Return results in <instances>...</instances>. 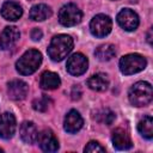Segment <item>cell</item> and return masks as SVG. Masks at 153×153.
I'll return each mask as SVG.
<instances>
[{"instance_id":"1","label":"cell","mask_w":153,"mask_h":153,"mask_svg":"<svg viewBox=\"0 0 153 153\" xmlns=\"http://www.w3.org/2000/svg\"><path fill=\"white\" fill-rule=\"evenodd\" d=\"M73 44V38L69 35H57L53 37L48 47V55L53 61H62L72 51Z\"/></svg>"},{"instance_id":"2","label":"cell","mask_w":153,"mask_h":153,"mask_svg":"<svg viewBox=\"0 0 153 153\" xmlns=\"http://www.w3.org/2000/svg\"><path fill=\"white\" fill-rule=\"evenodd\" d=\"M128 98L131 105L140 108L146 106L152 102L153 98V91L152 86L147 81H137L135 82L128 92Z\"/></svg>"},{"instance_id":"3","label":"cell","mask_w":153,"mask_h":153,"mask_svg":"<svg viewBox=\"0 0 153 153\" xmlns=\"http://www.w3.org/2000/svg\"><path fill=\"white\" fill-rule=\"evenodd\" d=\"M41 63H42V54L36 49H29L17 61L16 69L22 75H30L38 69Z\"/></svg>"},{"instance_id":"4","label":"cell","mask_w":153,"mask_h":153,"mask_svg":"<svg viewBox=\"0 0 153 153\" xmlns=\"http://www.w3.org/2000/svg\"><path fill=\"white\" fill-rule=\"evenodd\" d=\"M146 65H147V61L142 55L136 53L127 54L122 56L120 60V71L124 75H130V74H135L143 71L146 68Z\"/></svg>"},{"instance_id":"5","label":"cell","mask_w":153,"mask_h":153,"mask_svg":"<svg viewBox=\"0 0 153 153\" xmlns=\"http://www.w3.org/2000/svg\"><path fill=\"white\" fill-rule=\"evenodd\" d=\"M82 12L74 4H66L59 11V22L63 26H74L81 22Z\"/></svg>"},{"instance_id":"6","label":"cell","mask_w":153,"mask_h":153,"mask_svg":"<svg viewBox=\"0 0 153 153\" xmlns=\"http://www.w3.org/2000/svg\"><path fill=\"white\" fill-rule=\"evenodd\" d=\"M112 27V22L109 16L105 14H97L92 18L90 23V30L91 33L98 38L105 37L110 33Z\"/></svg>"},{"instance_id":"7","label":"cell","mask_w":153,"mask_h":153,"mask_svg":"<svg viewBox=\"0 0 153 153\" xmlns=\"http://www.w3.org/2000/svg\"><path fill=\"white\" fill-rule=\"evenodd\" d=\"M87 67H88V60L81 53H75V54L71 55L68 57L67 65H66L67 72L74 76L84 74L87 71Z\"/></svg>"},{"instance_id":"8","label":"cell","mask_w":153,"mask_h":153,"mask_svg":"<svg viewBox=\"0 0 153 153\" xmlns=\"http://www.w3.org/2000/svg\"><path fill=\"white\" fill-rule=\"evenodd\" d=\"M118 25L126 31H134L139 26V16L130 8H123L117 14Z\"/></svg>"},{"instance_id":"9","label":"cell","mask_w":153,"mask_h":153,"mask_svg":"<svg viewBox=\"0 0 153 153\" xmlns=\"http://www.w3.org/2000/svg\"><path fill=\"white\" fill-rule=\"evenodd\" d=\"M36 142L44 152H56L59 149V141L50 129H44L38 133Z\"/></svg>"},{"instance_id":"10","label":"cell","mask_w":153,"mask_h":153,"mask_svg":"<svg viewBox=\"0 0 153 153\" xmlns=\"http://www.w3.org/2000/svg\"><path fill=\"white\" fill-rule=\"evenodd\" d=\"M17 128V121L13 114L11 112H4L0 116V137L8 140L11 139Z\"/></svg>"},{"instance_id":"11","label":"cell","mask_w":153,"mask_h":153,"mask_svg":"<svg viewBox=\"0 0 153 153\" xmlns=\"http://www.w3.org/2000/svg\"><path fill=\"white\" fill-rule=\"evenodd\" d=\"M20 37V32L16 26H6L0 33V48L2 50L11 49Z\"/></svg>"},{"instance_id":"12","label":"cell","mask_w":153,"mask_h":153,"mask_svg":"<svg viewBox=\"0 0 153 153\" xmlns=\"http://www.w3.org/2000/svg\"><path fill=\"white\" fill-rule=\"evenodd\" d=\"M29 92V86L25 81L19 80V79H14L11 80L7 85V93L8 97L13 100H22L26 97Z\"/></svg>"},{"instance_id":"13","label":"cell","mask_w":153,"mask_h":153,"mask_svg":"<svg viewBox=\"0 0 153 153\" xmlns=\"http://www.w3.org/2000/svg\"><path fill=\"white\" fill-rule=\"evenodd\" d=\"M111 140H112L114 147L118 151H127L133 147V141L129 134L122 128H117L112 131Z\"/></svg>"},{"instance_id":"14","label":"cell","mask_w":153,"mask_h":153,"mask_svg":"<svg viewBox=\"0 0 153 153\" xmlns=\"http://www.w3.org/2000/svg\"><path fill=\"white\" fill-rule=\"evenodd\" d=\"M82 124H84V120L76 110H69L67 112V115L65 116L63 128L67 133L74 134L76 131H79L81 129Z\"/></svg>"},{"instance_id":"15","label":"cell","mask_w":153,"mask_h":153,"mask_svg":"<svg viewBox=\"0 0 153 153\" xmlns=\"http://www.w3.org/2000/svg\"><path fill=\"white\" fill-rule=\"evenodd\" d=\"M1 16L8 22L18 20L23 16V8L16 1H6L1 7Z\"/></svg>"},{"instance_id":"16","label":"cell","mask_w":153,"mask_h":153,"mask_svg":"<svg viewBox=\"0 0 153 153\" xmlns=\"http://www.w3.org/2000/svg\"><path fill=\"white\" fill-rule=\"evenodd\" d=\"M19 135L20 139L25 142V143H33L37 140L38 136V130L37 127L35 126L33 122L31 121H25L20 124L19 128Z\"/></svg>"},{"instance_id":"17","label":"cell","mask_w":153,"mask_h":153,"mask_svg":"<svg viewBox=\"0 0 153 153\" xmlns=\"http://www.w3.org/2000/svg\"><path fill=\"white\" fill-rule=\"evenodd\" d=\"M60 84H61V79L56 73L50 71L42 73L39 79V86L43 90H55L60 86Z\"/></svg>"},{"instance_id":"18","label":"cell","mask_w":153,"mask_h":153,"mask_svg":"<svg viewBox=\"0 0 153 153\" xmlns=\"http://www.w3.org/2000/svg\"><path fill=\"white\" fill-rule=\"evenodd\" d=\"M87 86L93 90V91H98V92H103L108 88L109 86V78L106 74L104 73H97L93 74L92 76L88 78L87 80Z\"/></svg>"},{"instance_id":"19","label":"cell","mask_w":153,"mask_h":153,"mask_svg":"<svg viewBox=\"0 0 153 153\" xmlns=\"http://www.w3.org/2000/svg\"><path fill=\"white\" fill-rule=\"evenodd\" d=\"M51 8L45 4H37L31 7L29 16L35 22H43L51 16Z\"/></svg>"},{"instance_id":"20","label":"cell","mask_w":153,"mask_h":153,"mask_svg":"<svg viewBox=\"0 0 153 153\" xmlns=\"http://www.w3.org/2000/svg\"><path fill=\"white\" fill-rule=\"evenodd\" d=\"M115 54H116V49L110 43L102 44L94 50V55L99 61H110L115 56Z\"/></svg>"},{"instance_id":"21","label":"cell","mask_w":153,"mask_h":153,"mask_svg":"<svg viewBox=\"0 0 153 153\" xmlns=\"http://www.w3.org/2000/svg\"><path fill=\"white\" fill-rule=\"evenodd\" d=\"M137 130L143 137L151 140L153 137V118L151 116H145L137 123Z\"/></svg>"},{"instance_id":"22","label":"cell","mask_w":153,"mask_h":153,"mask_svg":"<svg viewBox=\"0 0 153 153\" xmlns=\"http://www.w3.org/2000/svg\"><path fill=\"white\" fill-rule=\"evenodd\" d=\"M115 117H116L115 114H114L111 110H109V109H103V110L98 111L97 115H96V118H97L98 122L105 123V124H108V126H110V124L114 122Z\"/></svg>"},{"instance_id":"23","label":"cell","mask_w":153,"mask_h":153,"mask_svg":"<svg viewBox=\"0 0 153 153\" xmlns=\"http://www.w3.org/2000/svg\"><path fill=\"white\" fill-rule=\"evenodd\" d=\"M32 106L37 111H45L49 106V99L47 97H41L38 99H35L32 103Z\"/></svg>"},{"instance_id":"24","label":"cell","mask_w":153,"mask_h":153,"mask_svg":"<svg viewBox=\"0 0 153 153\" xmlns=\"http://www.w3.org/2000/svg\"><path fill=\"white\" fill-rule=\"evenodd\" d=\"M84 152H105V148L97 141H90L85 146Z\"/></svg>"},{"instance_id":"25","label":"cell","mask_w":153,"mask_h":153,"mask_svg":"<svg viewBox=\"0 0 153 153\" xmlns=\"http://www.w3.org/2000/svg\"><path fill=\"white\" fill-rule=\"evenodd\" d=\"M42 36H43V32H42L41 29H38V27H35V29L31 31V38H32L33 41H39V39L42 38Z\"/></svg>"},{"instance_id":"26","label":"cell","mask_w":153,"mask_h":153,"mask_svg":"<svg viewBox=\"0 0 153 153\" xmlns=\"http://www.w3.org/2000/svg\"><path fill=\"white\" fill-rule=\"evenodd\" d=\"M0 152H4V149H2V148H0Z\"/></svg>"}]
</instances>
